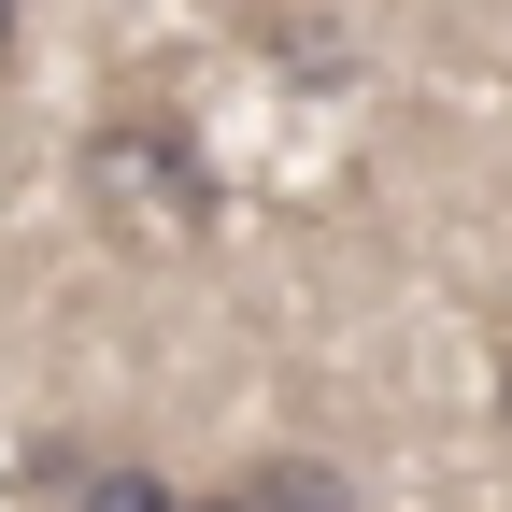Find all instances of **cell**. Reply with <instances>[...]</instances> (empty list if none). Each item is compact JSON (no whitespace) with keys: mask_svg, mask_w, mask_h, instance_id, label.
I'll return each mask as SVG.
<instances>
[{"mask_svg":"<svg viewBox=\"0 0 512 512\" xmlns=\"http://www.w3.org/2000/svg\"><path fill=\"white\" fill-rule=\"evenodd\" d=\"M242 512H370V498H356V470H328V456H271V470L242 484Z\"/></svg>","mask_w":512,"mask_h":512,"instance_id":"cell-1","label":"cell"},{"mask_svg":"<svg viewBox=\"0 0 512 512\" xmlns=\"http://www.w3.org/2000/svg\"><path fill=\"white\" fill-rule=\"evenodd\" d=\"M72 512H185V498H171L143 456H114V470H86V484H72Z\"/></svg>","mask_w":512,"mask_h":512,"instance_id":"cell-2","label":"cell"},{"mask_svg":"<svg viewBox=\"0 0 512 512\" xmlns=\"http://www.w3.org/2000/svg\"><path fill=\"white\" fill-rule=\"evenodd\" d=\"M15 43H29V15H15V0H0V72H15Z\"/></svg>","mask_w":512,"mask_h":512,"instance_id":"cell-3","label":"cell"},{"mask_svg":"<svg viewBox=\"0 0 512 512\" xmlns=\"http://www.w3.org/2000/svg\"><path fill=\"white\" fill-rule=\"evenodd\" d=\"M185 512H242V484H228V498H185Z\"/></svg>","mask_w":512,"mask_h":512,"instance_id":"cell-4","label":"cell"}]
</instances>
